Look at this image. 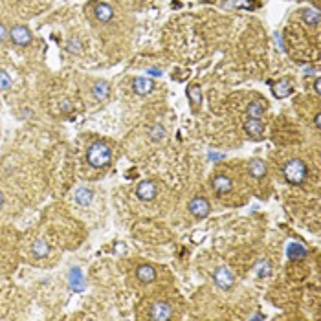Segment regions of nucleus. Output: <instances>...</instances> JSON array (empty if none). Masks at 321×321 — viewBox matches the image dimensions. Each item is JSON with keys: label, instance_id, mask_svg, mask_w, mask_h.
Instances as JSON below:
<instances>
[{"label": "nucleus", "instance_id": "1", "mask_svg": "<svg viewBox=\"0 0 321 321\" xmlns=\"http://www.w3.org/2000/svg\"><path fill=\"white\" fill-rule=\"evenodd\" d=\"M307 165H305L303 160H299V158H292L285 164L283 167V175H285L286 182L294 184V186H299V184L305 182V178H307Z\"/></svg>", "mask_w": 321, "mask_h": 321}, {"label": "nucleus", "instance_id": "2", "mask_svg": "<svg viewBox=\"0 0 321 321\" xmlns=\"http://www.w3.org/2000/svg\"><path fill=\"white\" fill-rule=\"evenodd\" d=\"M88 164L92 165V167H97V169H103V167H107V165L110 164V158H112V154H110V149L107 143H103V141H96L94 145L88 149Z\"/></svg>", "mask_w": 321, "mask_h": 321}, {"label": "nucleus", "instance_id": "3", "mask_svg": "<svg viewBox=\"0 0 321 321\" xmlns=\"http://www.w3.org/2000/svg\"><path fill=\"white\" fill-rule=\"evenodd\" d=\"M9 39L17 46H28L31 43V31L24 24H15L9 30Z\"/></svg>", "mask_w": 321, "mask_h": 321}, {"label": "nucleus", "instance_id": "4", "mask_svg": "<svg viewBox=\"0 0 321 321\" xmlns=\"http://www.w3.org/2000/svg\"><path fill=\"white\" fill-rule=\"evenodd\" d=\"M189 211L191 215L196 218H206L211 211V206H209V202L206 198H202V196H194L191 202H189Z\"/></svg>", "mask_w": 321, "mask_h": 321}, {"label": "nucleus", "instance_id": "5", "mask_svg": "<svg viewBox=\"0 0 321 321\" xmlns=\"http://www.w3.org/2000/svg\"><path fill=\"white\" fill-rule=\"evenodd\" d=\"M149 318H151V320H158V321L171 320V318H173V307H171L169 303H165V301H160V303L152 305Z\"/></svg>", "mask_w": 321, "mask_h": 321}, {"label": "nucleus", "instance_id": "6", "mask_svg": "<svg viewBox=\"0 0 321 321\" xmlns=\"http://www.w3.org/2000/svg\"><path fill=\"white\" fill-rule=\"evenodd\" d=\"M233 281H235V277L231 275V272L228 268H218L217 272H215V283L222 290H230L231 286H233Z\"/></svg>", "mask_w": 321, "mask_h": 321}, {"label": "nucleus", "instance_id": "7", "mask_svg": "<svg viewBox=\"0 0 321 321\" xmlns=\"http://www.w3.org/2000/svg\"><path fill=\"white\" fill-rule=\"evenodd\" d=\"M152 88H154V83H152L151 79L136 77L132 81V90H134V94H138V96H147Z\"/></svg>", "mask_w": 321, "mask_h": 321}, {"label": "nucleus", "instance_id": "8", "mask_svg": "<svg viewBox=\"0 0 321 321\" xmlns=\"http://www.w3.org/2000/svg\"><path fill=\"white\" fill-rule=\"evenodd\" d=\"M136 194H138L141 200H152L156 196V186H154V182H151V180L141 182L138 186V189H136Z\"/></svg>", "mask_w": 321, "mask_h": 321}, {"label": "nucleus", "instance_id": "9", "mask_svg": "<svg viewBox=\"0 0 321 321\" xmlns=\"http://www.w3.org/2000/svg\"><path fill=\"white\" fill-rule=\"evenodd\" d=\"M244 132L248 134L250 138L259 139L262 136V132H264V127H262L260 120H248V122L244 123Z\"/></svg>", "mask_w": 321, "mask_h": 321}, {"label": "nucleus", "instance_id": "10", "mask_svg": "<svg viewBox=\"0 0 321 321\" xmlns=\"http://www.w3.org/2000/svg\"><path fill=\"white\" fill-rule=\"evenodd\" d=\"M231 188H233V182H231L228 176L218 175V176H215V178H213V189H215V191H217L218 194L230 193Z\"/></svg>", "mask_w": 321, "mask_h": 321}, {"label": "nucleus", "instance_id": "11", "mask_svg": "<svg viewBox=\"0 0 321 321\" xmlns=\"http://www.w3.org/2000/svg\"><path fill=\"white\" fill-rule=\"evenodd\" d=\"M136 277L141 281V283H152L156 279V270L151 266V264H139L136 268Z\"/></svg>", "mask_w": 321, "mask_h": 321}, {"label": "nucleus", "instance_id": "12", "mask_svg": "<svg viewBox=\"0 0 321 321\" xmlns=\"http://www.w3.org/2000/svg\"><path fill=\"white\" fill-rule=\"evenodd\" d=\"M96 17L97 20H101V22H109L110 18L114 17V11H112V7L109 6V4H105V2H99V4H96Z\"/></svg>", "mask_w": 321, "mask_h": 321}, {"label": "nucleus", "instance_id": "13", "mask_svg": "<svg viewBox=\"0 0 321 321\" xmlns=\"http://www.w3.org/2000/svg\"><path fill=\"white\" fill-rule=\"evenodd\" d=\"M92 94H94L96 99L103 101V99H107L110 94V85L107 81H96V83H94V88H92Z\"/></svg>", "mask_w": 321, "mask_h": 321}, {"label": "nucleus", "instance_id": "14", "mask_svg": "<svg viewBox=\"0 0 321 321\" xmlns=\"http://www.w3.org/2000/svg\"><path fill=\"white\" fill-rule=\"evenodd\" d=\"M273 94H275V97H279V99L290 96V94H292V83L288 81V79H281L277 85L273 86Z\"/></svg>", "mask_w": 321, "mask_h": 321}, {"label": "nucleus", "instance_id": "15", "mask_svg": "<svg viewBox=\"0 0 321 321\" xmlns=\"http://www.w3.org/2000/svg\"><path fill=\"white\" fill-rule=\"evenodd\" d=\"M94 198V193H92V189H86V188H79L75 191V202H77L79 206H88Z\"/></svg>", "mask_w": 321, "mask_h": 321}, {"label": "nucleus", "instance_id": "16", "mask_svg": "<svg viewBox=\"0 0 321 321\" xmlns=\"http://www.w3.org/2000/svg\"><path fill=\"white\" fill-rule=\"evenodd\" d=\"M250 173H252V176H255V178L264 176L266 175V164H264L262 160H252V162H250Z\"/></svg>", "mask_w": 321, "mask_h": 321}, {"label": "nucleus", "instance_id": "17", "mask_svg": "<svg viewBox=\"0 0 321 321\" xmlns=\"http://www.w3.org/2000/svg\"><path fill=\"white\" fill-rule=\"evenodd\" d=\"M70 285H72L73 290H81L85 286V279H83V273L79 268H73L70 272Z\"/></svg>", "mask_w": 321, "mask_h": 321}, {"label": "nucleus", "instance_id": "18", "mask_svg": "<svg viewBox=\"0 0 321 321\" xmlns=\"http://www.w3.org/2000/svg\"><path fill=\"white\" fill-rule=\"evenodd\" d=\"M264 114V105L260 103V101H254V103L248 105V116L250 120H260Z\"/></svg>", "mask_w": 321, "mask_h": 321}, {"label": "nucleus", "instance_id": "19", "mask_svg": "<svg viewBox=\"0 0 321 321\" xmlns=\"http://www.w3.org/2000/svg\"><path fill=\"white\" fill-rule=\"evenodd\" d=\"M188 96L191 99V103H194V107H198L202 103V88L198 85H193L188 88Z\"/></svg>", "mask_w": 321, "mask_h": 321}, {"label": "nucleus", "instance_id": "20", "mask_svg": "<svg viewBox=\"0 0 321 321\" xmlns=\"http://www.w3.org/2000/svg\"><path fill=\"white\" fill-rule=\"evenodd\" d=\"M31 252H33L35 257H44V255H48V244L44 241H35L33 246H31Z\"/></svg>", "mask_w": 321, "mask_h": 321}, {"label": "nucleus", "instance_id": "21", "mask_svg": "<svg viewBox=\"0 0 321 321\" xmlns=\"http://www.w3.org/2000/svg\"><path fill=\"white\" fill-rule=\"evenodd\" d=\"M288 254H290L292 259H301V257H305V255H307V250H305L301 244H290Z\"/></svg>", "mask_w": 321, "mask_h": 321}, {"label": "nucleus", "instance_id": "22", "mask_svg": "<svg viewBox=\"0 0 321 321\" xmlns=\"http://www.w3.org/2000/svg\"><path fill=\"white\" fill-rule=\"evenodd\" d=\"M13 85L11 77H9V73L4 72V70H0V90H9Z\"/></svg>", "mask_w": 321, "mask_h": 321}, {"label": "nucleus", "instance_id": "23", "mask_svg": "<svg viewBox=\"0 0 321 321\" xmlns=\"http://www.w3.org/2000/svg\"><path fill=\"white\" fill-rule=\"evenodd\" d=\"M305 20L309 22V24H312V26H318L320 24V13L318 11H307L305 13Z\"/></svg>", "mask_w": 321, "mask_h": 321}, {"label": "nucleus", "instance_id": "24", "mask_svg": "<svg viewBox=\"0 0 321 321\" xmlns=\"http://www.w3.org/2000/svg\"><path fill=\"white\" fill-rule=\"evenodd\" d=\"M165 136V130H164V127L162 125H156V127H152V130H151V138L152 139H162Z\"/></svg>", "mask_w": 321, "mask_h": 321}, {"label": "nucleus", "instance_id": "25", "mask_svg": "<svg viewBox=\"0 0 321 321\" xmlns=\"http://www.w3.org/2000/svg\"><path fill=\"white\" fill-rule=\"evenodd\" d=\"M68 50L73 52V54H79V52H81V43H79V39H70V41H68Z\"/></svg>", "mask_w": 321, "mask_h": 321}, {"label": "nucleus", "instance_id": "26", "mask_svg": "<svg viewBox=\"0 0 321 321\" xmlns=\"http://www.w3.org/2000/svg\"><path fill=\"white\" fill-rule=\"evenodd\" d=\"M7 37H9V30H6L4 24H0V43H4Z\"/></svg>", "mask_w": 321, "mask_h": 321}, {"label": "nucleus", "instance_id": "27", "mask_svg": "<svg viewBox=\"0 0 321 321\" xmlns=\"http://www.w3.org/2000/svg\"><path fill=\"white\" fill-rule=\"evenodd\" d=\"M147 73H151V75L158 77V75H162V70H158V68H149V70H147Z\"/></svg>", "mask_w": 321, "mask_h": 321}, {"label": "nucleus", "instance_id": "28", "mask_svg": "<svg viewBox=\"0 0 321 321\" xmlns=\"http://www.w3.org/2000/svg\"><path fill=\"white\" fill-rule=\"evenodd\" d=\"M202 239H204V233H202V231H196V233H194V237H193V241H194V243H200Z\"/></svg>", "mask_w": 321, "mask_h": 321}, {"label": "nucleus", "instance_id": "29", "mask_svg": "<svg viewBox=\"0 0 321 321\" xmlns=\"http://www.w3.org/2000/svg\"><path fill=\"white\" fill-rule=\"evenodd\" d=\"M320 86H321V83H320V77H318V79H316V85H314V88H316V94H320V92H321V88H320Z\"/></svg>", "mask_w": 321, "mask_h": 321}, {"label": "nucleus", "instance_id": "30", "mask_svg": "<svg viewBox=\"0 0 321 321\" xmlns=\"http://www.w3.org/2000/svg\"><path fill=\"white\" fill-rule=\"evenodd\" d=\"M320 123H321V116L318 114V116H316V127H318V128H320Z\"/></svg>", "mask_w": 321, "mask_h": 321}, {"label": "nucleus", "instance_id": "31", "mask_svg": "<svg viewBox=\"0 0 321 321\" xmlns=\"http://www.w3.org/2000/svg\"><path fill=\"white\" fill-rule=\"evenodd\" d=\"M2 202H4V196H2V193H0V206H2Z\"/></svg>", "mask_w": 321, "mask_h": 321}]
</instances>
